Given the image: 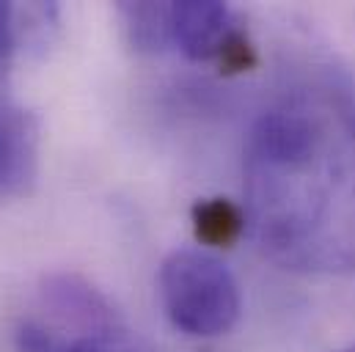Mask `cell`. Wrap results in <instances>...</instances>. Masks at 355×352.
<instances>
[{
	"label": "cell",
	"mask_w": 355,
	"mask_h": 352,
	"mask_svg": "<svg viewBox=\"0 0 355 352\" xmlns=\"http://www.w3.org/2000/svg\"><path fill=\"white\" fill-rule=\"evenodd\" d=\"M157 292L168 322L190 339L226 336L243 311L237 278L201 248L168 254L157 272Z\"/></svg>",
	"instance_id": "cell-2"
},
{
	"label": "cell",
	"mask_w": 355,
	"mask_h": 352,
	"mask_svg": "<svg viewBox=\"0 0 355 352\" xmlns=\"http://www.w3.org/2000/svg\"><path fill=\"white\" fill-rule=\"evenodd\" d=\"M58 352H144L130 336L124 328L119 331H110V333H99V336H89V339H80L69 347Z\"/></svg>",
	"instance_id": "cell-9"
},
{
	"label": "cell",
	"mask_w": 355,
	"mask_h": 352,
	"mask_svg": "<svg viewBox=\"0 0 355 352\" xmlns=\"http://www.w3.org/2000/svg\"><path fill=\"white\" fill-rule=\"evenodd\" d=\"M193 234L204 248H232L248 229L245 206L229 198H201L190 209Z\"/></svg>",
	"instance_id": "cell-6"
},
{
	"label": "cell",
	"mask_w": 355,
	"mask_h": 352,
	"mask_svg": "<svg viewBox=\"0 0 355 352\" xmlns=\"http://www.w3.org/2000/svg\"><path fill=\"white\" fill-rule=\"evenodd\" d=\"M119 17L132 50L160 53L171 47L168 3H119Z\"/></svg>",
	"instance_id": "cell-7"
},
{
	"label": "cell",
	"mask_w": 355,
	"mask_h": 352,
	"mask_svg": "<svg viewBox=\"0 0 355 352\" xmlns=\"http://www.w3.org/2000/svg\"><path fill=\"white\" fill-rule=\"evenodd\" d=\"M245 218L270 262L300 275L355 272V99L303 88L248 132Z\"/></svg>",
	"instance_id": "cell-1"
},
{
	"label": "cell",
	"mask_w": 355,
	"mask_h": 352,
	"mask_svg": "<svg viewBox=\"0 0 355 352\" xmlns=\"http://www.w3.org/2000/svg\"><path fill=\"white\" fill-rule=\"evenodd\" d=\"M243 22L226 3L218 0H179L168 3L171 47L196 64H218L223 47Z\"/></svg>",
	"instance_id": "cell-4"
},
{
	"label": "cell",
	"mask_w": 355,
	"mask_h": 352,
	"mask_svg": "<svg viewBox=\"0 0 355 352\" xmlns=\"http://www.w3.org/2000/svg\"><path fill=\"white\" fill-rule=\"evenodd\" d=\"M39 174V121L0 99V195H22Z\"/></svg>",
	"instance_id": "cell-5"
},
{
	"label": "cell",
	"mask_w": 355,
	"mask_h": 352,
	"mask_svg": "<svg viewBox=\"0 0 355 352\" xmlns=\"http://www.w3.org/2000/svg\"><path fill=\"white\" fill-rule=\"evenodd\" d=\"M22 39V25H19V11L11 3H0V78L8 69L17 47Z\"/></svg>",
	"instance_id": "cell-8"
},
{
	"label": "cell",
	"mask_w": 355,
	"mask_h": 352,
	"mask_svg": "<svg viewBox=\"0 0 355 352\" xmlns=\"http://www.w3.org/2000/svg\"><path fill=\"white\" fill-rule=\"evenodd\" d=\"M124 328L107 297L78 275H53L42 286L39 314L17 333L22 352H58L80 339Z\"/></svg>",
	"instance_id": "cell-3"
},
{
	"label": "cell",
	"mask_w": 355,
	"mask_h": 352,
	"mask_svg": "<svg viewBox=\"0 0 355 352\" xmlns=\"http://www.w3.org/2000/svg\"><path fill=\"white\" fill-rule=\"evenodd\" d=\"M342 352H355V347H347V350H342Z\"/></svg>",
	"instance_id": "cell-10"
}]
</instances>
